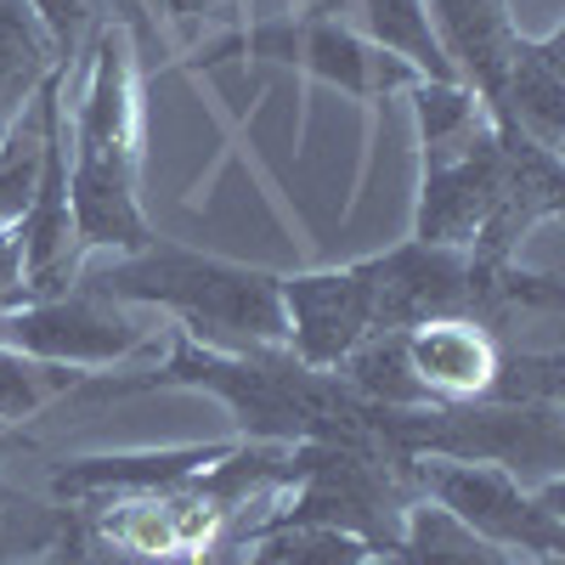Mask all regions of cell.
Masks as SVG:
<instances>
[{"label":"cell","mask_w":565,"mask_h":565,"mask_svg":"<svg viewBox=\"0 0 565 565\" xmlns=\"http://www.w3.org/2000/svg\"><path fill=\"white\" fill-rule=\"evenodd\" d=\"M367 565H532L521 554H509L487 537H476L469 526H458L447 509H436L430 498H418L407 509L402 543L391 554H373Z\"/></svg>","instance_id":"16"},{"label":"cell","mask_w":565,"mask_h":565,"mask_svg":"<svg viewBox=\"0 0 565 565\" xmlns=\"http://www.w3.org/2000/svg\"><path fill=\"white\" fill-rule=\"evenodd\" d=\"M340 380L367 396V402H380V407H430L413 380V367H407V351H402V328H373V334L334 367Z\"/></svg>","instance_id":"19"},{"label":"cell","mask_w":565,"mask_h":565,"mask_svg":"<svg viewBox=\"0 0 565 565\" xmlns=\"http://www.w3.org/2000/svg\"><path fill=\"white\" fill-rule=\"evenodd\" d=\"M74 282H85V289H97L108 300H125V306L170 311L193 340L221 345V351L289 345V322H282V295H277L282 271L181 249L170 238H153L136 255H114L108 266H90Z\"/></svg>","instance_id":"3"},{"label":"cell","mask_w":565,"mask_h":565,"mask_svg":"<svg viewBox=\"0 0 565 565\" xmlns=\"http://www.w3.org/2000/svg\"><path fill=\"white\" fill-rule=\"evenodd\" d=\"M373 282V328H418L436 317L476 311V282H469V249L436 244H396L385 255H367Z\"/></svg>","instance_id":"11"},{"label":"cell","mask_w":565,"mask_h":565,"mask_svg":"<svg viewBox=\"0 0 565 565\" xmlns=\"http://www.w3.org/2000/svg\"><path fill=\"white\" fill-rule=\"evenodd\" d=\"M170 356L148 373H85L68 402H125L148 391H204L226 407L244 441H380V402L356 396L334 367H306L289 345L221 351L193 340L181 322L164 328ZM385 447V441H380Z\"/></svg>","instance_id":"1"},{"label":"cell","mask_w":565,"mask_h":565,"mask_svg":"<svg viewBox=\"0 0 565 565\" xmlns=\"http://www.w3.org/2000/svg\"><path fill=\"white\" fill-rule=\"evenodd\" d=\"M238 565H277V559H271V554H266V548H260V543H249V554H244V559H238Z\"/></svg>","instance_id":"27"},{"label":"cell","mask_w":565,"mask_h":565,"mask_svg":"<svg viewBox=\"0 0 565 565\" xmlns=\"http://www.w3.org/2000/svg\"><path fill=\"white\" fill-rule=\"evenodd\" d=\"M68 526V503H45L0 481V565H34Z\"/></svg>","instance_id":"21"},{"label":"cell","mask_w":565,"mask_h":565,"mask_svg":"<svg viewBox=\"0 0 565 565\" xmlns=\"http://www.w3.org/2000/svg\"><path fill=\"white\" fill-rule=\"evenodd\" d=\"M153 334H164L159 311L108 300L97 289H85V282H74V289H63L52 300L0 311V345L40 356V362H57V367H79V373H103V367L136 356Z\"/></svg>","instance_id":"7"},{"label":"cell","mask_w":565,"mask_h":565,"mask_svg":"<svg viewBox=\"0 0 565 565\" xmlns=\"http://www.w3.org/2000/svg\"><path fill=\"white\" fill-rule=\"evenodd\" d=\"M402 351H407V367H413L424 402L441 407V402H481L503 345L469 317H436V322L402 328Z\"/></svg>","instance_id":"13"},{"label":"cell","mask_w":565,"mask_h":565,"mask_svg":"<svg viewBox=\"0 0 565 565\" xmlns=\"http://www.w3.org/2000/svg\"><path fill=\"white\" fill-rule=\"evenodd\" d=\"M282 322H289V351L306 367H340L373 334V282L367 266H328L277 282Z\"/></svg>","instance_id":"9"},{"label":"cell","mask_w":565,"mask_h":565,"mask_svg":"<svg viewBox=\"0 0 565 565\" xmlns=\"http://www.w3.org/2000/svg\"><path fill=\"white\" fill-rule=\"evenodd\" d=\"M97 548V543H90ZM249 554V543H221L210 554H186V559H130V554H114V548H97V565H238Z\"/></svg>","instance_id":"25"},{"label":"cell","mask_w":565,"mask_h":565,"mask_svg":"<svg viewBox=\"0 0 565 565\" xmlns=\"http://www.w3.org/2000/svg\"><path fill=\"white\" fill-rule=\"evenodd\" d=\"M407 469H413L418 498L447 509L476 537L521 554V559L565 554V476L526 487L509 469L458 463V458H407Z\"/></svg>","instance_id":"6"},{"label":"cell","mask_w":565,"mask_h":565,"mask_svg":"<svg viewBox=\"0 0 565 565\" xmlns=\"http://www.w3.org/2000/svg\"><path fill=\"white\" fill-rule=\"evenodd\" d=\"M424 12H430V29L441 40L452 74L476 90L481 108H492L509 52H514V34H521L509 18V0H424Z\"/></svg>","instance_id":"15"},{"label":"cell","mask_w":565,"mask_h":565,"mask_svg":"<svg viewBox=\"0 0 565 565\" xmlns=\"http://www.w3.org/2000/svg\"><path fill=\"white\" fill-rule=\"evenodd\" d=\"M380 441L402 458L492 463L514 481L543 487L565 476V413L559 402H441L385 407Z\"/></svg>","instance_id":"5"},{"label":"cell","mask_w":565,"mask_h":565,"mask_svg":"<svg viewBox=\"0 0 565 565\" xmlns=\"http://www.w3.org/2000/svg\"><path fill=\"white\" fill-rule=\"evenodd\" d=\"M29 12L40 18V29L52 34V45H57V57L63 63H74V52H79V34L97 23V0H29Z\"/></svg>","instance_id":"24"},{"label":"cell","mask_w":565,"mask_h":565,"mask_svg":"<svg viewBox=\"0 0 565 565\" xmlns=\"http://www.w3.org/2000/svg\"><path fill=\"white\" fill-rule=\"evenodd\" d=\"M559 52H565V29H548L543 40L514 34V52L498 85V103L487 108L492 125H514L526 141H537L543 153H559L565 141V74H559Z\"/></svg>","instance_id":"14"},{"label":"cell","mask_w":565,"mask_h":565,"mask_svg":"<svg viewBox=\"0 0 565 565\" xmlns=\"http://www.w3.org/2000/svg\"><path fill=\"white\" fill-rule=\"evenodd\" d=\"M565 356L559 351H498V373L481 402H559Z\"/></svg>","instance_id":"23"},{"label":"cell","mask_w":565,"mask_h":565,"mask_svg":"<svg viewBox=\"0 0 565 565\" xmlns=\"http://www.w3.org/2000/svg\"><path fill=\"white\" fill-rule=\"evenodd\" d=\"M232 441H204V447H141V452H85L63 458L52 469V498L79 509L103 498H136V492H175L215 458H226Z\"/></svg>","instance_id":"12"},{"label":"cell","mask_w":565,"mask_h":565,"mask_svg":"<svg viewBox=\"0 0 565 565\" xmlns=\"http://www.w3.org/2000/svg\"><path fill=\"white\" fill-rule=\"evenodd\" d=\"M532 565H565V554H548V559H532Z\"/></svg>","instance_id":"28"},{"label":"cell","mask_w":565,"mask_h":565,"mask_svg":"<svg viewBox=\"0 0 565 565\" xmlns=\"http://www.w3.org/2000/svg\"><path fill=\"white\" fill-rule=\"evenodd\" d=\"M238 0H159V12L170 18V23H181V29H193V23H204V18H221V12H232Z\"/></svg>","instance_id":"26"},{"label":"cell","mask_w":565,"mask_h":565,"mask_svg":"<svg viewBox=\"0 0 565 565\" xmlns=\"http://www.w3.org/2000/svg\"><path fill=\"white\" fill-rule=\"evenodd\" d=\"M244 52L255 57H271V63H295L306 68L311 79H328L351 90V97H380L391 85H413L418 74L396 57H385L373 40L351 34L345 23L322 18V12H306V18H277V23H260L244 34Z\"/></svg>","instance_id":"8"},{"label":"cell","mask_w":565,"mask_h":565,"mask_svg":"<svg viewBox=\"0 0 565 565\" xmlns=\"http://www.w3.org/2000/svg\"><path fill=\"white\" fill-rule=\"evenodd\" d=\"M295 452H300L295 487L271 498V509L249 526V543L277 526H328L362 537L373 554H391L402 543L407 509L418 503L402 452L380 441H300Z\"/></svg>","instance_id":"4"},{"label":"cell","mask_w":565,"mask_h":565,"mask_svg":"<svg viewBox=\"0 0 565 565\" xmlns=\"http://www.w3.org/2000/svg\"><path fill=\"white\" fill-rule=\"evenodd\" d=\"M255 543L277 565H367L373 559V548L362 537L328 532V526H277V532H260Z\"/></svg>","instance_id":"22"},{"label":"cell","mask_w":565,"mask_h":565,"mask_svg":"<svg viewBox=\"0 0 565 565\" xmlns=\"http://www.w3.org/2000/svg\"><path fill=\"white\" fill-rule=\"evenodd\" d=\"M141 175V68L125 23H97L90 68L68 119V210L74 244L85 255H136L159 232L136 199Z\"/></svg>","instance_id":"2"},{"label":"cell","mask_w":565,"mask_h":565,"mask_svg":"<svg viewBox=\"0 0 565 565\" xmlns=\"http://www.w3.org/2000/svg\"><path fill=\"white\" fill-rule=\"evenodd\" d=\"M407 97H413V119H418L424 164H441V159L463 153L469 141L487 130L481 97L469 85H458V79H413Z\"/></svg>","instance_id":"17"},{"label":"cell","mask_w":565,"mask_h":565,"mask_svg":"<svg viewBox=\"0 0 565 565\" xmlns=\"http://www.w3.org/2000/svg\"><path fill=\"white\" fill-rule=\"evenodd\" d=\"M148 7H159V0H148Z\"/></svg>","instance_id":"29"},{"label":"cell","mask_w":565,"mask_h":565,"mask_svg":"<svg viewBox=\"0 0 565 565\" xmlns=\"http://www.w3.org/2000/svg\"><path fill=\"white\" fill-rule=\"evenodd\" d=\"M362 23H367V40L380 45L385 57L407 63L418 79H458L447 52H441V40H436V29H430L424 0H362Z\"/></svg>","instance_id":"18"},{"label":"cell","mask_w":565,"mask_h":565,"mask_svg":"<svg viewBox=\"0 0 565 565\" xmlns=\"http://www.w3.org/2000/svg\"><path fill=\"white\" fill-rule=\"evenodd\" d=\"M503 175H509V148L487 119V130L469 141L463 153H452L441 164H424L418 210H413V244L469 249L476 232L487 226L498 193H503Z\"/></svg>","instance_id":"10"},{"label":"cell","mask_w":565,"mask_h":565,"mask_svg":"<svg viewBox=\"0 0 565 565\" xmlns=\"http://www.w3.org/2000/svg\"><path fill=\"white\" fill-rule=\"evenodd\" d=\"M79 380H85L79 367H57V362H40V356L0 345V436L23 418H40L45 407L68 402Z\"/></svg>","instance_id":"20"}]
</instances>
